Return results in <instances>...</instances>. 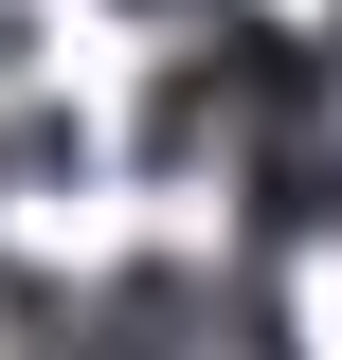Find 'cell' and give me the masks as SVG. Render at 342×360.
I'll return each instance as SVG.
<instances>
[{"mask_svg":"<svg viewBox=\"0 0 342 360\" xmlns=\"http://www.w3.org/2000/svg\"><path fill=\"white\" fill-rule=\"evenodd\" d=\"M37 360H289V307L253 270H108L37 307Z\"/></svg>","mask_w":342,"mask_h":360,"instance_id":"obj_1","label":"cell"}]
</instances>
